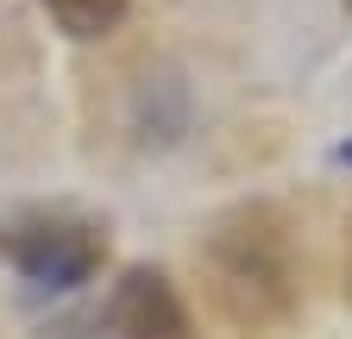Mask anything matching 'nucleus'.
Listing matches in <instances>:
<instances>
[{
  "label": "nucleus",
  "instance_id": "6",
  "mask_svg": "<svg viewBox=\"0 0 352 339\" xmlns=\"http://www.w3.org/2000/svg\"><path fill=\"white\" fill-rule=\"evenodd\" d=\"M333 163H340V170H352V139H340V145H333Z\"/></svg>",
  "mask_w": 352,
  "mask_h": 339
},
{
  "label": "nucleus",
  "instance_id": "1",
  "mask_svg": "<svg viewBox=\"0 0 352 339\" xmlns=\"http://www.w3.org/2000/svg\"><path fill=\"white\" fill-rule=\"evenodd\" d=\"M201 283L214 295L220 320L239 333H271L296 308V245L277 207L245 201L220 214L201 239Z\"/></svg>",
  "mask_w": 352,
  "mask_h": 339
},
{
  "label": "nucleus",
  "instance_id": "2",
  "mask_svg": "<svg viewBox=\"0 0 352 339\" xmlns=\"http://www.w3.org/2000/svg\"><path fill=\"white\" fill-rule=\"evenodd\" d=\"M0 258L32 289L69 295L107 264V226L76 207H19L0 220Z\"/></svg>",
  "mask_w": 352,
  "mask_h": 339
},
{
  "label": "nucleus",
  "instance_id": "5",
  "mask_svg": "<svg viewBox=\"0 0 352 339\" xmlns=\"http://www.w3.org/2000/svg\"><path fill=\"white\" fill-rule=\"evenodd\" d=\"M340 277H346V302H352V214H346V258H340Z\"/></svg>",
  "mask_w": 352,
  "mask_h": 339
},
{
  "label": "nucleus",
  "instance_id": "3",
  "mask_svg": "<svg viewBox=\"0 0 352 339\" xmlns=\"http://www.w3.org/2000/svg\"><path fill=\"white\" fill-rule=\"evenodd\" d=\"M107 327L113 339H195V320L183 308L176 283L151 264H132L107 295Z\"/></svg>",
  "mask_w": 352,
  "mask_h": 339
},
{
  "label": "nucleus",
  "instance_id": "4",
  "mask_svg": "<svg viewBox=\"0 0 352 339\" xmlns=\"http://www.w3.org/2000/svg\"><path fill=\"white\" fill-rule=\"evenodd\" d=\"M38 7L51 13L57 32H69V38H107V32L126 25L132 0H38Z\"/></svg>",
  "mask_w": 352,
  "mask_h": 339
}]
</instances>
